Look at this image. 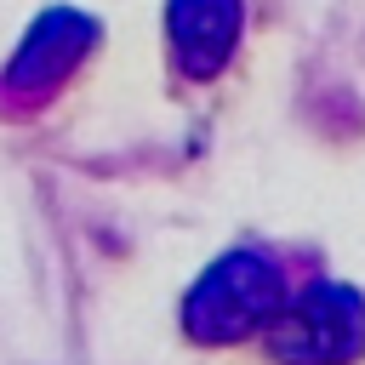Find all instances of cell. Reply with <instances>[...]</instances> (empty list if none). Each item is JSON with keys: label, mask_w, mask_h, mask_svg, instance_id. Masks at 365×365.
<instances>
[{"label": "cell", "mask_w": 365, "mask_h": 365, "mask_svg": "<svg viewBox=\"0 0 365 365\" xmlns=\"http://www.w3.org/2000/svg\"><path fill=\"white\" fill-rule=\"evenodd\" d=\"M279 297H285L279 257L262 251V245H234L182 297V331L205 348L240 342V336L262 331V319L279 308Z\"/></svg>", "instance_id": "cell-1"}, {"label": "cell", "mask_w": 365, "mask_h": 365, "mask_svg": "<svg viewBox=\"0 0 365 365\" xmlns=\"http://www.w3.org/2000/svg\"><path fill=\"white\" fill-rule=\"evenodd\" d=\"M91 40H97V23L80 17V11H68V6L34 17V29L23 34V46H17L11 68H6V91L11 97H51L80 68V57L91 51Z\"/></svg>", "instance_id": "cell-3"}, {"label": "cell", "mask_w": 365, "mask_h": 365, "mask_svg": "<svg viewBox=\"0 0 365 365\" xmlns=\"http://www.w3.org/2000/svg\"><path fill=\"white\" fill-rule=\"evenodd\" d=\"M359 354L365 297L342 279H314L262 319V359L274 365H354Z\"/></svg>", "instance_id": "cell-2"}, {"label": "cell", "mask_w": 365, "mask_h": 365, "mask_svg": "<svg viewBox=\"0 0 365 365\" xmlns=\"http://www.w3.org/2000/svg\"><path fill=\"white\" fill-rule=\"evenodd\" d=\"M165 34L182 63V74L205 80L228 63L240 40V0H171L165 6Z\"/></svg>", "instance_id": "cell-4"}]
</instances>
